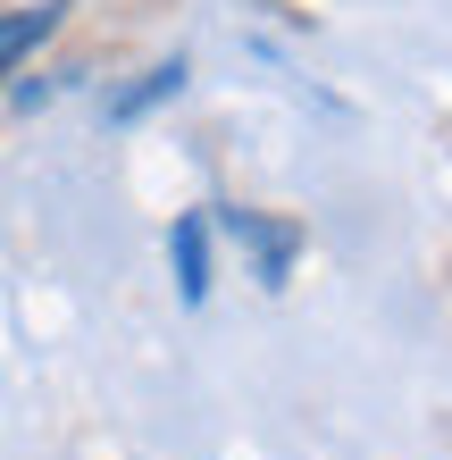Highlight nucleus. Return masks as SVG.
<instances>
[{"label":"nucleus","instance_id":"nucleus-1","mask_svg":"<svg viewBox=\"0 0 452 460\" xmlns=\"http://www.w3.org/2000/svg\"><path fill=\"white\" fill-rule=\"evenodd\" d=\"M218 226L260 260V285H285V268H294V252H302V234H294V226L260 218V209H218Z\"/></svg>","mask_w":452,"mask_h":460},{"label":"nucleus","instance_id":"nucleus-2","mask_svg":"<svg viewBox=\"0 0 452 460\" xmlns=\"http://www.w3.org/2000/svg\"><path fill=\"white\" fill-rule=\"evenodd\" d=\"M59 9H67V0H34V9L0 17V75H17V59H25V50H42V42H50Z\"/></svg>","mask_w":452,"mask_h":460},{"label":"nucleus","instance_id":"nucleus-3","mask_svg":"<svg viewBox=\"0 0 452 460\" xmlns=\"http://www.w3.org/2000/svg\"><path fill=\"white\" fill-rule=\"evenodd\" d=\"M168 252H176V285H184V302H201V293H209V218H184Z\"/></svg>","mask_w":452,"mask_h":460},{"label":"nucleus","instance_id":"nucleus-4","mask_svg":"<svg viewBox=\"0 0 452 460\" xmlns=\"http://www.w3.org/2000/svg\"><path fill=\"white\" fill-rule=\"evenodd\" d=\"M176 84H184V59H168V67H151V75H143V84H135V93H118V118H143V110H151V101H168Z\"/></svg>","mask_w":452,"mask_h":460}]
</instances>
